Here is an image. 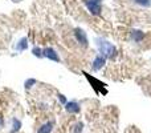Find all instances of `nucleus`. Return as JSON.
<instances>
[{
	"label": "nucleus",
	"instance_id": "obj_1",
	"mask_svg": "<svg viewBox=\"0 0 151 133\" xmlns=\"http://www.w3.org/2000/svg\"><path fill=\"white\" fill-rule=\"evenodd\" d=\"M97 45H98V48H99V52H101L102 56H105V57L113 59L115 55H117V49H115V47L111 44V43L106 41V40L97 39Z\"/></svg>",
	"mask_w": 151,
	"mask_h": 133
},
{
	"label": "nucleus",
	"instance_id": "obj_2",
	"mask_svg": "<svg viewBox=\"0 0 151 133\" xmlns=\"http://www.w3.org/2000/svg\"><path fill=\"white\" fill-rule=\"evenodd\" d=\"M83 4L93 16H98L101 13V0H83Z\"/></svg>",
	"mask_w": 151,
	"mask_h": 133
},
{
	"label": "nucleus",
	"instance_id": "obj_3",
	"mask_svg": "<svg viewBox=\"0 0 151 133\" xmlns=\"http://www.w3.org/2000/svg\"><path fill=\"white\" fill-rule=\"evenodd\" d=\"M42 55H44V57L49 59V60H52V61H56V63L60 61V56H58L57 52H56L53 48H50V47L44 48V49H42Z\"/></svg>",
	"mask_w": 151,
	"mask_h": 133
},
{
	"label": "nucleus",
	"instance_id": "obj_4",
	"mask_svg": "<svg viewBox=\"0 0 151 133\" xmlns=\"http://www.w3.org/2000/svg\"><path fill=\"white\" fill-rule=\"evenodd\" d=\"M74 36H76V40H77L80 44H82L83 47H88V37H86V33H85L83 29L76 28L74 29Z\"/></svg>",
	"mask_w": 151,
	"mask_h": 133
},
{
	"label": "nucleus",
	"instance_id": "obj_5",
	"mask_svg": "<svg viewBox=\"0 0 151 133\" xmlns=\"http://www.w3.org/2000/svg\"><path fill=\"white\" fill-rule=\"evenodd\" d=\"M105 63H106V57H105V56H102V55H98V56H96V59H94L91 67H93L94 70H99L102 67L105 65Z\"/></svg>",
	"mask_w": 151,
	"mask_h": 133
},
{
	"label": "nucleus",
	"instance_id": "obj_6",
	"mask_svg": "<svg viewBox=\"0 0 151 133\" xmlns=\"http://www.w3.org/2000/svg\"><path fill=\"white\" fill-rule=\"evenodd\" d=\"M65 108H66V110H68L69 113H78L80 112V104H78L77 101H69V102H66V105H65Z\"/></svg>",
	"mask_w": 151,
	"mask_h": 133
},
{
	"label": "nucleus",
	"instance_id": "obj_7",
	"mask_svg": "<svg viewBox=\"0 0 151 133\" xmlns=\"http://www.w3.org/2000/svg\"><path fill=\"white\" fill-rule=\"evenodd\" d=\"M53 125H55V123L53 121H48V123L42 124L41 126L39 128V131H37V133H50L53 129Z\"/></svg>",
	"mask_w": 151,
	"mask_h": 133
},
{
	"label": "nucleus",
	"instance_id": "obj_8",
	"mask_svg": "<svg viewBox=\"0 0 151 133\" xmlns=\"http://www.w3.org/2000/svg\"><path fill=\"white\" fill-rule=\"evenodd\" d=\"M131 37H133V40L134 41H142L143 40V37H145V33L142 31H139V29H133L131 31Z\"/></svg>",
	"mask_w": 151,
	"mask_h": 133
},
{
	"label": "nucleus",
	"instance_id": "obj_9",
	"mask_svg": "<svg viewBox=\"0 0 151 133\" xmlns=\"http://www.w3.org/2000/svg\"><path fill=\"white\" fill-rule=\"evenodd\" d=\"M27 41H28V40H27L25 37H23V39L17 43V47H16L17 48V51H25L27 48H28V43Z\"/></svg>",
	"mask_w": 151,
	"mask_h": 133
},
{
	"label": "nucleus",
	"instance_id": "obj_10",
	"mask_svg": "<svg viewBox=\"0 0 151 133\" xmlns=\"http://www.w3.org/2000/svg\"><path fill=\"white\" fill-rule=\"evenodd\" d=\"M20 128H21V123L17 120V118H13L12 120V129H11V132L16 133V132H19V129Z\"/></svg>",
	"mask_w": 151,
	"mask_h": 133
},
{
	"label": "nucleus",
	"instance_id": "obj_11",
	"mask_svg": "<svg viewBox=\"0 0 151 133\" xmlns=\"http://www.w3.org/2000/svg\"><path fill=\"white\" fill-rule=\"evenodd\" d=\"M137 4H139L141 7H150L151 5V0H134Z\"/></svg>",
	"mask_w": 151,
	"mask_h": 133
},
{
	"label": "nucleus",
	"instance_id": "obj_12",
	"mask_svg": "<svg viewBox=\"0 0 151 133\" xmlns=\"http://www.w3.org/2000/svg\"><path fill=\"white\" fill-rule=\"evenodd\" d=\"M32 52H33V55L36 56V57H42V49L41 48H37V47H35L33 49H32Z\"/></svg>",
	"mask_w": 151,
	"mask_h": 133
},
{
	"label": "nucleus",
	"instance_id": "obj_13",
	"mask_svg": "<svg viewBox=\"0 0 151 133\" xmlns=\"http://www.w3.org/2000/svg\"><path fill=\"white\" fill-rule=\"evenodd\" d=\"M32 84H36V80H35V78H29V80H27L25 81V88L27 89L32 88Z\"/></svg>",
	"mask_w": 151,
	"mask_h": 133
},
{
	"label": "nucleus",
	"instance_id": "obj_14",
	"mask_svg": "<svg viewBox=\"0 0 151 133\" xmlns=\"http://www.w3.org/2000/svg\"><path fill=\"white\" fill-rule=\"evenodd\" d=\"M58 100H60L64 105H66V102H68V101H66V99H65V96H64V94H61V93L58 94Z\"/></svg>",
	"mask_w": 151,
	"mask_h": 133
},
{
	"label": "nucleus",
	"instance_id": "obj_15",
	"mask_svg": "<svg viewBox=\"0 0 151 133\" xmlns=\"http://www.w3.org/2000/svg\"><path fill=\"white\" fill-rule=\"evenodd\" d=\"M3 124H4V121H3V118L0 117V128H1V126H3Z\"/></svg>",
	"mask_w": 151,
	"mask_h": 133
}]
</instances>
